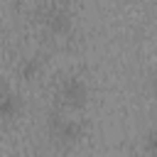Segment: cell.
Segmentation results:
<instances>
[{
    "instance_id": "1",
    "label": "cell",
    "mask_w": 157,
    "mask_h": 157,
    "mask_svg": "<svg viewBox=\"0 0 157 157\" xmlns=\"http://www.w3.org/2000/svg\"><path fill=\"white\" fill-rule=\"evenodd\" d=\"M47 130H49V135H52L59 145H76V142L86 135V125H83L81 120L66 118V115L59 113V110H52V113H49Z\"/></svg>"
},
{
    "instance_id": "5",
    "label": "cell",
    "mask_w": 157,
    "mask_h": 157,
    "mask_svg": "<svg viewBox=\"0 0 157 157\" xmlns=\"http://www.w3.org/2000/svg\"><path fill=\"white\" fill-rule=\"evenodd\" d=\"M39 71H42V59H39V56H27V59H22L20 66H17V74H20L25 81L37 78Z\"/></svg>"
},
{
    "instance_id": "7",
    "label": "cell",
    "mask_w": 157,
    "mask_h": 157,
    "mask_svg": "<svg viewBox=\"0 0 157 157\" xmlns=\"http://www.w3.org/2000/svg\"><path fill=\"white\" fill-rule=\"evenodd\" d=\"M150 86H152V91L157 93V76H150Z\"/></svg>"
},
{
    "instance_id": "3",
    "label": "cell",
    "mask_w": 157,
    "mask_h": 157,
    "mask_svg": "<svg viewBox=\"0 0 157 157\" xmlns=\"http://www.w3.org/2000/svg\"><path fill=\"white\" fill-rule=\"evenodd\" d=\"M39 20L44 25V29L54 37H66L71 32V15L66 7L61 5H47L39 10Z\"/></svg>"
},
{
    "instance_id": "2",
    "label": "cell",
    "mask_w": 157,
    "mask_h": 157,
    "mask_svg": "<svg viewBox=\"0 0 157 157\" xmlns=\"http://www.w3.org/2000/svg\"><path fill=\"white\" fill-rule=\"evenodd\" d=\"M88 101V86L83 78L78 76H66L61 83H59V91H56V103L61 108H69V110H78L83 108Z\"/></svg>"
},
{
    "instance_id": "4",
    "label": "cell",
    "mask_w": 157,
    "mask_h": 157,
    "mask_svg": "<svg viewBox=\"0 0 157 157\" xmlns=\"http://www.w3.org/2000/svg\"><path fill=\"white\" fill-rule=\"evenodd\" d=\"M20 108H22L20 96L12 93V91H5V96H2V101H0V113H2V118H5V120H12V118L20 113Z\"/></svg>"
},
{
    "instance_id": "6",
    "label": "cell",
    "mask_w": 157,
    "mask_h": 157,
    "mask_svg": "<svg viewBox=\"0 0 157 157\" xmlns=\"http://www.w3.org/2000/svg\"><path fill=\"white\" fill-rule=\"evenodd\" d=\"M145 152L157 157V128H152V130L145 135Z\"/></svg>"
}]
</instances>
